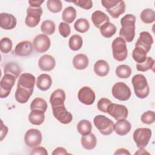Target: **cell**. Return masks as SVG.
Masks as SVG:
<instances>
[{
    "mask_svg": "<svg viewBox=\"0 0 155 155\" xmlns=\"http://www.w3.org/2000/svg\"><path fill=\"white\" fill-rule=\"evenodd\" d=\"M16 78L10 74H4L0 82V97L5 98L10 93L15 85Z\"/></svg>",
    "mask_w": 155,
    "mask_h": 155,
    "instance_id": "10",
    "label": "cell"
},
{
    "mask_svg": "<svg viewBox=\"0 0 155 155\" xmlns=\"http://www.w3.org/2000/svg\"><path fill=\"white\" fill-rule=\"evenodd\" d=\"M112 102L110 99L106 97H102L100 99L97 104V107L98 110L103 113H107V109L110 105Z\"/></svg>",
    "mask_w": 155,
    "mask_h": 155,
    "instance_id": "44",
    "label": "cell"
},
{
    "mask_svg": "<svg viewBox=\"0 0 155 155\" xmlns=\"http://www.w3.org/2000/svg\"><path fill=\"white\" fill-rule=\"evenodd\" d=\"M152 131L148 128H137L133 133V137L139 148H144L147 147L151 137Z\"/></svg>",
    "mask_w": 155,
    "mask_h": 155,
    "instance_id": "6",
    "label": "cell"
},
{
    "mask_svg": "<svg viewBox=\"0 0 155 155\" xmlns=\"http://www.w3.org/2000/svg\"><path fill=\"white\" fill-rule=\"evenodd\" d=\"M77 130L82 136H85L91 133L92 130L91 122L86 119L81 120L77 125Z\"/></svg>",
    "mask_w": 155,
    "mask_h": 155,
    "instance_id": "32",
    "label": "cell"
},
{
    "mask_svg": "<svg viewBox=\"0 0 155 155\" xmlns=\"http://www.w3.org/2000/svg\"><path fill=\"white\" fill-rule=\"evenodd\" d=\"M51 41L50 38L44 34L37 35L33 41L34 50L38 53H44L50 47Z\"/></svg>",
    "mask_w": 155,
    "mask_h": 155,
    "instance_id": "13",
    "label": "cell"
},
{
    "mask_svg": "<svg viewBox=\"0 0 155 155\" xmlns=\"http://www.w3.org/2000/svg\"><path fill=\"white\" fill-rule=\"evenodd\" d=\"M30 154H39V155H47L48 153L47 150L43 147H36L33 148Z\"/></svg>",
    "mask_w": 155,
    "mask_h": 155,
    "instance_id": "47",
    "label": "cell"
},
{
    "mask_svg": "<svg viewBox=\"0 0 155 155\" xmlns=\"http://www.w3.org/2000/svg\"><path fill=\"white\" fill-rule=\"evenodd\" d=\"M12 41L7 37L2 38L0 41V50L3 53L7 54L12 51Z\"/></svg>",
    "mask_w": 155,
    "mask_h": 155,
    "instance_id": "41",
    "label": "cell"
},
{
    "mask_svg": "<svg viewBox=\"0 0 155 155\" xmlns=\"http://www.w3.org/2000/svg\"><path fill=\"white\" fill-rule=\"evenodd\" d=\"M33 46L31 42L23 41L19 42L15 47V53L19 56H27L30 54L33 51Z\"/></svg>",
    "mask_w": 155,
    "mask_h": 155,
    "instance_id": "19",
    "label": "cell"
},
{
    "mask_svg": "<svg viewBox=\"0 0 155 155\" xmlns=\"http://www.w3.org/2000/svg\"><path fill=\"white\" fill-rule=\"evenodd\" d=\"M65 97L66 95L63 90L60 88L55 90L51 93L50 97V103L51 107L64 104Z\"/></svg>",
    "mask_w": 155,
    "mask_h": 155,
    "instance_id": "23",
    "label": "cell"
},
{
    "mask_svg": "<svg viewBox=\"0 0 155 155\" xmlns=\"http://www.w3.org/2000/svg\"><path fill=\"white\" fill-rule=\"evenodd\" d=\"M68 154L69 153L67 151L66 149L61 147H57L56 148H55L51 153L52 155H59V154L64 155V154Z\"/></svg>",
    "mask_w": 155,
    "mask_h": 155,
    "instance_id": "49",
    "label": "cell"
},
{
    "mask_svg": "<svg viewBox=\"0 0 155 155\" xmlns=\"http://www.w3.org/2000/svg\"><path fill=\"white\" fill-rule=\"evenodd\" d=\"M56 65L54 58L49 54H44L38 61L39 68L44 71H51Z\"/></svg>",
    "mask_w": 155,
    "mask_h": 155,
    "instance_id": "18",
    "label": "cell"
},
{
    "mask_svg": "<svg viewBox=\"0 0 155 155\" xmlns=\"http://www.w3.org/2000/svg\"><path fill=\"white\" fill-rule=\"evenodd\" d=\"M42 136L41 131L35 128H31L27 130L24 136V142L27 147L35 148L41 143Z\"/></svg>",
    "mask_w": 155,
    "mask_h": 155,
    "instance_id": "11",
    "label": "cell"
},
{
    "mask_svg": "<svg viewBox=\"0 0 155 155\" xmlns=\"http://www.w3.org/2000/svg\"><path fill=\"white\" fill-rule=\"evenodd\" d=\"M1 129H0V140L2 141L6 136L8 131V127L5 125L3 124V121L2 120H1Z\"/></svg>",
    "mask_w": 155,
    "mask_h": 155,
    "instance_id": "48",
    "label": "cell"
},
{
    "mask_svg": "<svg viewBox=\"0 0 155 155\" xmlns=\"http://www.w3.org/2000/svg\"><path fill=\"white\" fill-rule=\"evenodd\" d=\"M82 146L87 150H91L95 148L97 143V139L95 135L93 133L82 136L81 139Z\"/></svg>",
    "mask_w": 155,
    "mask_h": 155,
    "instance_id": "27",
    "label": "cell"
},
{
    "mask_svg": "<svg viewBox=\"0 0 155 155\" xmlns=\"http://www.w3.org/2000/svg\"><path fill=\"white\" fill-rule=\"evenodd\" d=\"M99 30L101 35L106 38H110L112 37L116 32V26L110 22H107L99 28Z\"/></svg>",
    "mask_w": 155,
    "mask_h": 155,
    "instance_id": "30",
    "label": "cell"
},
{
    "mask_svg": "<svg viewBox=\"0 0 155 155\" xmlns=\"http://www.w3.org/2000/svg\"><path fill=\"white\" fill-rule=\"evenodd\" d=\"M51 109L54 117L61 124H68L71 122L73 116L68 111L64 104L51 107Z\"/></svg>",
    "mask_w": 155,
    "mask_h": 155,
    "instance_id": "9",
    "label": "cell"
},
{
    "mask_svg": "<svg viewBox=\"0 0 155 155\" xmlns=\"http://www.w3.org/2000/svg\"><path fill=\"white\" fill-rule=\"evenodd\" d=\"M91 19L94 25L97 28H100L105 23L110 22V18L108 15L101 10L94 12L91 15Z\"/></svg>",
    "mask_w": 155,
    "mask_h": 155,
    "instance_id": "20",
    "label": "cell"
},
{
    "mask_svg": "<svg viewBox=\"0 0 155 155\" xmlns=\"http://www.w3.org/2000/svg\"><path fill=\"white\" fill-rule=\"evenodd\" d=\"M136 16L132 14H127L120 19L121 28L119 36L127 42L133 41L135 36Z\"/></svg>",
    "mask_w": 155,
    "mask_h": 155,
    "instance_id": "1",
    "label": "cell"
},
{
    "mask_svg": "<svg viewBox=\"0 0 155 155\" xmlns=\"http://www.w3.org/2000/svg\"><path fill=\"white\" fill-rule=\"evenodd\" d=\"M153 44V38L151 35L148 31H142L139 34L135 47H139L144 49L148 53Z\"/></svg>",
    "mask_w": 155,
    "mask_h": 155,
    "instance_id": "15",
    "label": "cell"
},
{
    "mask_svg": "<svg viewBox=\"0 0 155 155\" xmlns=\"http://www.w3.org/2000/svg\"><path fill=\"white\" fill-rule=\"evenodd\" d=\"M83 44V40L81 36L74 35L70 37L68 41V46L73 51H78L81 48Z\"/></svg>",
    "mask_w": 155,
    "mask_h": 155,
    "instance_id": "33",
    "label": "cell"
},
{
    "mask_svg": "<svg viewBox=\"0 0 155 155\" xmlns=\"http://www.w3.org/2000/svg\"><path fill=\"white\" fill-rule=\"evenodd\" d=\"M114 155H120V154H128L130 155V153L128 151V150L124 148H119L117 149L114 153Z\"/></svg>",
    "mask_w": 155,
    "mask_h": 155,
    "instance_id": "51",
    "label": "cell"
},
{
    "mask_svg": "<svg viewBox=\"0 0 155 155\" xmlns=\"http://www.w3.org/2000/svg\"><path fill=\"white\" fill-rule=\"evenodd\" d=\"M107 113L117 120L126 119L128 117V108L124 105L111 103L107 109Z\"/></svg>",
    "mask_w": 155,
    "mask_h": 155,
    "instance_id": "12",
    "label": "cell"
},
{
    "mask_svg": "<svg viewBox=\"0 0 155 155\" xmlns=\"http://www.w3.org/2000/svg\"><path fill=\"white\" fill-rule=\"evenodd\" d=\"M147 51L141 47H135L132 52V58L137 63L144 62L147 58Z\"/></svg>",
    "mask_w": 155,
    "mask_h": 155,
    "instance_id": "35",
    "label": "cell"
},
{
    "mask_svg": "<svg viewBox=\"0 0 155 155\" xmlns=\"http://www.w3.org/2000/svg\"><path fill=\"white\" fill-rule=\"evenodd\" d=\"M101 3L113 18L117 19L125 12V4L124 1L102 0Z\"/></svg>",
    "mask_w": 155,
    "mask_h": 155,
    "instance_id": "3",
    "label": "cell"
},
{
    "mask_svg": "<svg viewBox=\"0 0 155 155\" xmlns=\"http://www.w3.org/2000/svg\"><path fill=\"white\" fill-rule=\"evenodd\" d=\"M112 95L120 101H126L130 99L131 91L130 87L124 82H116L112 87Z\"/></svg>",
    "mask_w": 155,
    "mask_h": 155,
    "instance_id": "7",
    "label": "cell"
},
{
    "mask_svg": "<svg viewBox=\"0 0 155 155\" xmlns=\"http://www.w3.org/2000/svg\"><path fill=\"white\" fill-rule=\"evenodd\" d=\"M36 86L41 91H47L51 86L52 79L48 74H41L36 79Z\"/></svg>",
    "mask_w": 155,
    "mask_h": 155,
    "instance_id": "22",
    "label": "cell"
},
{
    "mask_svg": "<svg viewBox=\"0 0 155 155\" xmlns=\"http://www.w3.org/2000/svg\"><path fill=\"white\" fill-rule=\"evenodd\" d=\"M110 71V66L105 60H98L94 65V71L96 75L100 77L107 76Z\"/></svg>",
    "mask_w": 155,
    "mask_h": 155,
    "instance_id": "24",
    "label": "cell"
},
{
    "mask_svg": "<svg viewBox=\"0 0 155 155\" xmlns=\"http://www.w3.org/2000/svg\"><path fill=\"white\" fill-rule=\"evenodd\" d=\"M78 97L81 103L87 105H92L96 98L94 91L87 86L83 87L79 90L78 93Z\"/></svg>",
    "mask_w": 155,
    "mask_h": 155,
    "instance_id": "14",
    "label": "cell"
},
{
    "mask_svg": "<svg viewBox=\"0 0 155 155\" xmlns=\"http://www.w3.org/2000/svg\"><path fill=\"white\" fill-rule=\"evenodd\" d=\"M33 91L28 90L21 87H17L15 97L16 101L20 104H25L28 102Z\"/></svg>",
    "mask_w": 155,
    "mask_h": 155,
    "instance_id": "25",
    "label": "cell"
},
{
    "mask_svg": "<svg viewBox=\"0 0 155 155\" xmlns=\"http://www.w3.org/2000/svg\"><path fill=\"white\" fill-rule=\"evenodd\" d=\"M45 112L39 110H31L28 115V120L30 122L35 125H41L45 120Z\"/></svg>",
    "mask_w": 155,
    "mask_h": 155,
    "instance_id": "28",
    "label": "cell"
},
{
    "mask_svg": "<svg viewBox=\"0 0 155 155\" xmlns=\"http://www.w3.org/2000/svg\"><path fill=\"white\" fill-rule=\"evenodd\" d=\"M48 9L52 13L60 12L62 8V4L60 0H48L47 2Z\"/></svg>",
    "mask_w": 155,
    "mask_h": 155,
    "instance_id": "42",
    "label": "cell"
},
{
    "mask_svg": "<svg viewBox=\"0 0 155 155\" xmlns=\"http://www.w3.org/2000/svg\"><path fill=\"white\" fill-rule=\"evenodd\" d=\"M93 122L99 132L105 136H108L114 131V123L109 118L104 115H97L93 119Z\"/></svg>",
    "mask_w": 155,
    "mask_h": 155,
    "instance_id": "5",
    "label": "cell"
},
{
    "mask_svg": "<svg viewBox=\"0 0 155 155\" xmlns=\"http://www.w3.org/2000/svg\"><path fill=\"white\" fill-rule=\"evenodd\" d=\"M44 2V0L42 1H28V4L30 7H41V5Z\"/></svg>",
    "mask_w": 155,
    "mask_h": 155,
    "instance_id": "50",
    "label": "cell"
},
{
    "mask_svg": "<svg viewBox=\"0 0 155 155\" xmlns=\"http://www.w3.org/2000/svg\"><path fill=\"white\" fill-rule=\"evenodd\" d=\"M27 16L25 23L27 26L30 28L35 27L41 21V16L42 15V8L41 7H28L27 10Z\"/></svg>",
    "mask_w": 155,
    "mask_h": 155,
    "instance_id": "8",
    "label": "cell"
},
{
    "mask_svg": "<svg viewBox=\"0 0 155 155\" xmlns=\"http://www.w3.org/2000/svg\"><path fill=\"white\" fill-rule=\"evenodd\" d=\"M71 2L85 10H89L93 7V2L91 0H76Z\"/></svg>",
    "mask_w": 155,
    "mask_h": 155,
    "instance_id": "46",
    "label": "cell"
},
{
    "mask_svg": "<svg viewBox=\"0 0 155 155\" xmlns=\"http://www.w3.org/2000/svg\"><path fill=\"white\" fill-rule=\"evenodd\" d=\"M116 74L119 78H128L131 74V68L127 65H120L116 69Z\"/></svg>",
    "mask_w": 155,
    "mask_h": 155,
    "instance_id": "39",
    "label": "cell"
},
{
    "mask_svg": "<svg viewBox=\"0 0 155 155\" xmlns=\"http://www.w3.org/2000/svg\"><path fill=\"white\" fill-rule=\"evenodd\" d=\"M21 72L20 67L18 64L14 62H8L5 64L4 68V74H10L14 76L16 78H18L19 74Z\"/></svg>",
    "mask_w": 155,
    "mask_h": 155,
    "instance_id": "31",
    "label": "cell"
},
{
    "mask_svg": "<svg viewBox=\"0 0 155 155\" xmlns=\"http://www.w3.org/2000/svg\"><path fill=\"white\" fill-rule=\"evenodd\" d=\"M149 154V153L146 151L143 148H139V150H138V151L134 153V154Z\"/></svg>",
    "mask_w": 155,
    "mask_h": 155,
    "instance_id": "52",
    "label": "cell"
},
{
    "mask_svg": "<svg viewBox=\"0 0 155 155\" xmlns=\"http://www.w3.org/2000/svg\"><path fill=\"white\" fill-rule=\"evenodd\" d=\"M113 56L115 60L121 62L126 59L128 56L126 41L121 37L115 38L111 44Z\"/></svg>",
    "mask_w": 155,
    "mask_h": 155,
    "instance_id": "4",
    "label": "cell"
},
{
    "mask_svg": "<svg viewBox=\"0 0 155 155\" xmlns=\"http://www.w3.org/2000/svg\"><path fill=\"white\" fill-rule=\"evenodd\" d=\"M17 24L16 18L12 14L1 13L0 14V27L6 30L13 29Z\"/></svg>",
    "mask_w": 155,
    "mask_h": 155,
    "instance_id": "17",
    "label": "cell"
},
{
    "mask_svg": "<svg viewBox=\"0 0 155 155\" xmlns=\"http://www.w3.org/2000/svg\"><path fill=\"white\" fill-rule=\"evenodd\" d=\"M30 107L31 110H39L45 112L48 105L46 101L44 99L41 97H36L32 101Z\"/></svg>",
    "mask_w": 155,
    "mask_h": 155,
    "instance_id": "37",
    "label": "cell"
},
{
    "mask_svg": "<svg viewBox=\"0 0 155 155\" xmlns=\"http://www.w3.org/2000/svg\"><path fill=\"white\" fill-rule=\"evenodd\" d=\"M76 18V10L72 6L66 7L62 13V19L67 24L72 23Z\"/></svg>",
    "mask_w": 155,
    "mask_h": 155,
    "instance_id": "29",
    "label": "cell"
},
{
    "mask_svg": "<svg viewBox=\"0 0 155 155\" xmlns=\"http://www.w3.org/2000/svg\"><path fill=\"white\" fill-rule=\"evenodd\" d=\"M89 61L88 57L84 54H78L73 59V67L77 70H84L88 65Z\"/></svg>",
    "mask_w": 155,
    "mask_h": 155,
    "instance_id": "26",
    "label": "cell"
},
{
    "mask_svg": "<svg viewBox=\"0 0 155 155\" xmlns=\"http://www.w3.org/2000/svg\"><path fill=\"white\" fill-rule=\"evenodd\" d=\"M41 31L46 35H51L55 31V24L51 20H45L41 25Z\"/></svg>",
    "mask_w": 155,
    "mask_h": 155,
    "instance_id": "40",
    "label": "cell"
},
{
    "mask_svg": "<svg viewBox=\"0 0 155 155\" xmlns=\"http://www.w3.org/2000/svg\"><path fill=\"white\" fill-rule=\"evenodd\" d=\"M140 119L143 124H151L155 121V113L153 111H147L142 114Z\"/></svg>",
    "mask_w": 155,
    "mask_h": 155,
    "instance_id": "43",
    "label": "cell"
},
{
    "mask_svg": "<svg viewBox=\"0 0 155 155\" xmlns=\"http://www.w3.org/2000/svg\"><path fill=\"white\" fill-rule=\"evenodd\" d=\"M131 129V125L129 121L126 119L117 120L114 124V131L119 136H125L127 134Z\"/></svg>",
    "mask_w": 155,
    "mask_h": 155,
    "instance_id": "21",
    "label": "cell"
},
{
    "mask_svg": "<svg viewBox=\"0 0 155 155\" xmlns=\"http://www.w3.org/2000/svg\"><path fill=\"white\" fill-rule=\"evenodd\" d=\"M35 81L36 78L32 74L29 73H22L19 78L17 87H21L28 90L33 91L36 82Z\"/></svg>",
    "mask_w": 155,
    "mask_h": 155,
    "instance_id": "16",
    "label": "cell"
},
{
    "mask_svg": "<svg viewBox=\"0 0 155 155\" xmlns=\"http://www.w3.org/2000/svg\"><path fill=\"white\" fill-rule=\"evenodd\" d=\"M134 94L139 99L147 97L150 93V88L147 80L144 75L137 74L134 75L131 79Z\"/></svg>",
    "mask_w": 155,
    "mask_h": 155,
    "instance_id": "2",
    "label": "cell"
},
{
    "mask_svg": "<svg viewBox=\"0 0 155 155\" xmlns=\"http://www.w3.org/2000/svg\"><path fill=\"white\" fill-rule=\"evenodd\" d=\"M140 19L145 24H151L155 21V12L151 8H145L140 13Z\"/></svg>",
    "mask_w": 155,
    "mask_h": 155,
    "instance_id": "34",
    "label": "cell"
},
{
    "mask_svg": "<svg viewBox=\"0 0 155 155\" xmlns=\"http://www.w3.org/2000/svg\"><path fill=\"white\" fill-rule=\"evenodd\" d=\"M74 28L76 31L84 33L87 32L90 28V24L85 18H79L76 20L74 24Z\"/></svg>",
    "mask_w": 155,
    "mask_h": 155,
    "instance_id": "38",
    "label": "cell"
},
{
    "mask_svg": "<svg viewBox=\"0 0 155 155\" xmlns=\"http://www.w3.org/2000/svg\"><path fill=\"white\" fill-rule=\"evenodd\" d=\"M59 34L64 38H67L71 33V28L68 24L66 22H61L59 25Z\"/></svg>",
    "mask_w": 155,
    "mask_h": 155,
    "instance_id": "45",
    "label": "cell"
},
{
    "mask_svg": "<svg viewBox=\"0 0 155 155\" xmlns=\"http://www.w3.org/2000/svg\"><path fill=\"white\" fill-rule=\"evenodd\" d=\"M154 65V59L150 56L147 57L145 61L142 63H137L136 69L139 71L145 72L149 70H153Z\"/></svg>",
    "mask_w": 155,
    "mask_h": 155,
    "instance_id": "36",
    "label": "cell"
}]
</instances>
